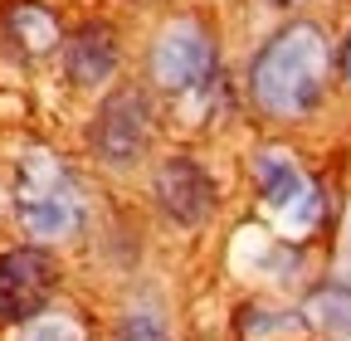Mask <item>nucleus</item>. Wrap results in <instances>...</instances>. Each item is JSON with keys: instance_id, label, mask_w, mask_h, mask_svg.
Wrapping results in <instances>:
<instances>
[{"instance_id": "obj_13", "label": "nucleus", "mask_w": 351, "mask_h": 341, "mask_svg": "<svg viewBox=\"0 0 351 341\" xmlns=\"http://www.w3.org/2000/svg\"><path fill=\"white\" fill-rule=\"evenodd\" d=\"M317 210H322V205H317V190L307 186V190H302V195H298V200H293V205L283 210V225H288L293 234H298V229H313V220H317Z\"/></svg>"}, {"instance_id": "obj_3", "label": "nucleus", "mask_w": 351, "mask_h": 341, "mask_svg": "<svg viewBox=\"0 0 351 341\" xmlns=\"http://www.w3.org/2000/svg\"><path fill=\"white\" fill-rule=\"evenodd\" d=\"M93 151L108 166H132L147 147V103L142 93H112L98 117H93V132H88Z\"/></svg>"}, {"instance_id": "obj_8", "label": "nucleus", "mask_w": 351, "mask_h": 341, "mask_svg": "<svg viewBox=\"0 0 351 341\" xmlns=\"http://www.w3.org/2000/svg\"><path fill=\"white\" fill-rule=\"evenodd\" d=\"M254 176H258V186H263V200H269L278 215L307 190V181L298 176V166H293V151H283V147H263V151L254 156Z\"/></svg>"}, {"instance_id": "obj_14", "label": "nucleus", "mask_w": 351, "mask_h": 341, "mask_svg": "<svg viewBox=\"0 0 351 341\" xmlns=\"http://www.w3.org/2000/svg\"><path fill=\"white\" fill-rule=\"evenodd\" d=\"M341 273L351 278V225H346V239H341Z\"/></svg>"}, {"instance_id": "obj_2", "label": "nucleus", "mask_w": 351, "mask_h": 341, "mask_svg": "<svg viewBox=\"0 0 351 341\" xmlns=\"http://www.w3.org/2000/svg\"><path fill=\"white\" fill-rule=\"evenodd\" d=\"M78 190L49 151H29L20 161V220L34 239H59L78 229Z\"/></svg>"}, {"instance_id": "obj_5", "label": "nucleus", "mask_w": 351, "mask_h": 341, "mask_svg": "<svg viewBox=\"0 0 351 341\" xmlns=\"http://www.w3.org/2000/svg\"><path fill=\"white\" fill-rule=\"evenodd\" d=\"M156 200L176 225H200L215 205V186L191 156H171L156 170Z\"/></svg>"}, {"instance_id": "obj_9", "label": "nucleus", "mask_w": 351, "mask_h": 341, "mask_svg": "<svg viewBox=\"0 0 351 341\" xmlns=\"http://www.w3.org/2000/svg\"><path fill=\"white\" fill-rule=\"evenodd\" d=\"M5 29H10L15 45L29 49V54H44V49L59 45V20L44 5H34V0H15V5L5 10Z\"/></svg>"}, {"instance_id": "obj_7", "label": "nucleus", "mask_w": 351, "mask_h": 341, "mask_svg": "<svg viewBox=\"0 0 351 341\" xmlns=\"http://www.w3.org/2000/svg\"><path fill=\"white\" fill-rule=\"evenodd\" d=\"M112 68H117V39H112V29L83 25L69 39V78L78 83V88H98V83L112 78Z\"/></svg>"}, {"instance_id": "obj_4", "label": "nucleus", "mask_w": 351, "mask_h": 341, "mask_svg": "<svg viewBox=\"0 0 351 341\" xmlns=\"http://www.w3.org/2000/svg\"><path fill=\"white\" fill-rule=\"evenodd\" d=\"M152 73H156L161 88H195L210 73V34L195 20H171L156 39Z\"/></svg>"}, {"instance_id": "obj_15", "label": "nucleus", "mask_w": 351, "mask_h": 341, "mask_svg": "<svg viewBox=\"0 0 351 341\" xmlns=\"http://www.w3.org/2000/svg\"><path fill=\"white\" fill-rule=\"evenodd\" d=\"M341 78L351 83V39H346V49H341Z\"/></svg>"}, {"instance_id": "obj_10", "label": "nucleus", "mask_w": 351, "mask_h": 341, "mask_svg": "<svg viewBox=\"0 0 351 341\" xmlns=\"http://www.w3.org/2000/svg\"><path fill=\"white\" fill-rule=\"evenodd\" d=\"M307 317L317 327H332V331H351V283H332V288L313 292Z\"/></svg>"}, {"instance_id": "obj_11", "label": "nucleus", "mask_w": 351, "mask_h": 341, "mask_svg": "<svg viewBox=\"0 0 351 341\" xmlns=\"http://www.w3.org/2000/svg\"><path fill=\"white\" fill-rule=\"evenodd\" d=\"M117 341H166V322L156 307H132L117 327Z\"/></svg>"}, {"instance_id": "obj_1", "label": "nucleus", "mask_w": 351, "mask_h": 341, "mask_svg": "<svg viewBox=\"0 0 351 341\" xmlns=\"http://www.w3.org/2000/svg\"><path fill=\"white\" fill-rule=\"evenodd\" d=\"M322 73H327L322 29L317 25H288L254 59V98L278 117H298L322 98Z\"/></svg>"}, {"instance_id": "obj_12", "label": "nucleus", "mask_w": 351, "mask_h": 341, "mask_svg": "<svg viewBox=\"0 0 351 341\" xmlns=\"http://www.w3.org/2000/svg\"><path fill=\"white\" fill-rule=\"evenodd\" d=\"M25 341H83V331H78V322H69V317H39V322L25 331Z\"/></svg>"}, {"instance_id": "obj_16", "label": "nucleus", "mask_w": 351, "mask_h": 341, "mask_svg": "<svg viewBox=\"0 0 351 341\" xmlns=\"http://www.w3.org/2000/svg\"><path fill=\"white\" fill-rule=\"evenodd\" d=\"M278 5H302V0H278Z\"/></svg>"}, {"instance_id": "obj_6", "label": "nucleus", "mask_w": 351, "mask_h": 341, "mask_svg": "<svg viewBox=\"0 0 351 341\" xmlns=\"http://www.w3.org/2000/svg\"><path fill=\"white\" fill-rule=\"evenodd\" d=\"M54 288V259L44 249H10L0 259V312L25 317L39 307V297Z\"/></svg>"}]
</instances>
